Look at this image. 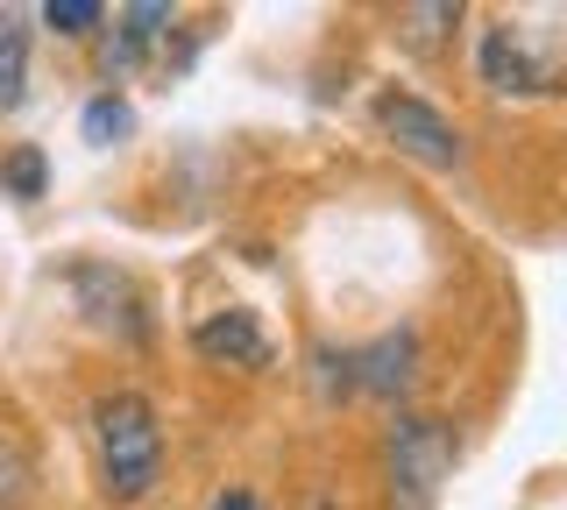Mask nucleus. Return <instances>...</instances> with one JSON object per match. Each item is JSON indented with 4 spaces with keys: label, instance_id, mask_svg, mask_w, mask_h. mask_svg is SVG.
<instances>
[{
    "label": "nucleus",
    "instance_id": "obj_11",
    "mask_svg": "<svg viewBox=\"0 0 567 510\" xmlns=\"http://www.w3.org/2000/svg\"><path fill=\"white\" fill-rule=\"evenodd\" d=\"M43 178H50V170H43V149H29V143L0 164V185H8L14 199H43Z\"/></svg>",
    "mask_w": 567,
    "mask_h": 510
},
{
    "label": "nucleus",
    "instance_id": "obj_12",
    "mask_svg": "<svg viewBox=\"0 0 567 510\" xmlns=\"http://www.w3.org/2000/svg\"><path fill=\"white\" fill-rule=\"evenodd\" d=\"M398 22H404V43H412V50H433L440 29L461 22V8H454V0H433V8H404Z\"/></svg>",
    "mask_w": 567,
    "mask_h": 510
},
{
    "label": "nucleus",
    "instance_id": "obj_15",
    "mask_svg": "<svg viewBox=\"0 0 567 510\" xmlns=\"http://www.w3.org/2000/svg\"><path fill=\"white\" fill-rule=\"evenodd\" d=\"M206 510H262L256 497H248V489H220V497H213Z\"/></svg>",
    "mask_w": 567,
    "mask_h": 510
},
{
    "label": "nucleus",
    "instance_id": "obj_9",
    "mask_svg": "<svg viewBox=\"0 0 567 510\" xmlns=\"http://www.w3.org/2000/svg\"><path fill=\"white\" fill-rule=\"evenodd\" d=\"M22 85H29V37L14 22H0V114L22 107Z\"/></svg>",
    "mask_w": 567,
    "mask_h": 510
},
{
    "label": "nucleus",
    "instance_id": "obj_5",
    "mask_svg": "<svg viewBox=\"0 0 567 510\" xmlns=\"http://www.w3.org/2000/svg\"><path fill=\"white\" fill-rule=\"evenodd\" d=\"M71 291H79V312L106 333H121V341H150V312H142V291L128 284L121 270H106V262H79L71 270Z\"/></svg>",
    "mask_w": 567,
    "mask_h": 510
},
{
    "label": "nucleus",
    "instance_id": "obj_4",
    "mask_svg": "<svg viewBox=\"0 0 567 510\" xmlns=\"http://www.w3.org/2000/svg\"><path fill=\"white\" fill-rule=\"evenodd\" d=\"M377 128L398 143V156H412V164H425V170H454L461 164V128L440 107H425L419 93H390L377 100Z\"/></svg>",
    "mask_w": 567,
    "mask_h": 510
},
{
    "label": "nucleus",
    "instance_id": "obj_6",
    "mask_svg": "<svg viewBox=\"0 0 567 510\" xmlns=\"http://www.w3.org/2000/svg\"><path fill=\"white\" fill-rule=\"evenodd\" d=\"M192 347H199L206 362H227V368H270L277 347L270 333H262L256 312H206L199 326H192Z\"/></svg>",
    "mask_w": 567,
    "mask_h": 510
},
{
    "label": "nucleus",
    "instance_id": "obj_2",
    "mask_svg": "<svg viewBox=\"0 0 567 510\" xmlns=\"http://www.w3.org/2000/svg\"><path fill=\"white\" fill-rule=\"evenodd\" d=\"M454 454H461V439L447 418H425V412L398 418L383 439V510H440Z\"/></svg>",
    "mask_w": 567,
    "mask_h": 510
},
{
    "label": "nucleus",
    "instance_id": "obj_16",
    "mask_svg": "<svg viewBox=\"0 0 567 510\" xmlns=\"http://www.w3.org/2000/svg\"><path fill=\"white\" fill-rule=\"evenodd\" d=\"M298 510H341V503H333V497H312V503H298Z\"/></svg>",
    "mask_w": 567,
    "mask_h": 510
},
{
    "label": "nucleus",
    "instance_id": "obj_14",
    "mask_svg": "<svg viewBox=\"0 0 567 510\" xmlns=\"http://www.w3.org/2000/svg\"><path fill=\"white\" fill-rule=\"evenodd\" d=\"M114 135H128V107H121L114 93H100L93 107H85V143H114Z\"/></svg>",
    "mask_w": 567,
    "mask_h": 510
},
{
    "label": "nucleus",
    "instance_id": "obj_10",
    "mask_svg": "<svg viewBox=\"0 0 567 510\" xmlns=\"http://www.w3.org/2000/svg\"><path fill=\"white\" fill-rule=\"evenodd\" d=\"M29 454H22V439H8L0 433V510H22L29 503Z\"/></svg>",
    "mask_w": 567,
    "mask_h": 510
},
{
    "label": "nucleus",
    "instance_id": "obj_7",
    "mask_svg": "<svg viewBox=\"0 0 567 510\" xmlns=\"http://www.w3.org/2000/svg\"><path fill=\"white\" fill-rule=\"evenodd\" d=\"M171 8L164 0H142V8H121L114 14V43H106V72H135L142 58H150V43L164 37Z\"/></svg>",
    "mask_w": 567,
    "mask_h": 510
},
{
    "label": "nucleus",
    "instance_id": "obj_13",
    "mask_svg": "<svg viewBox=\"0 0 567 510\" xmlns=\"http://www.w3.org/2000/svg\"><path fill=\"white\" fill-rule=\"evenodd\" d=\"M43 22L58 29V37H93V29L106 22V8H100V0H50Z\"/></svg>",
    "mask_w": 567,
    "mask_h": 510
},
{
    "label": "nucleus",
    "instance_id": "obj_3",
    "mask_svg": "<svg viewBox=\"0 0 567 510\" xmlns=\"http://www.w3.org/2000/svg\"><path fill=\"white\" fill-rule=\"evenodd\" d=\"M475 64H483V85H489V93H504V100H546V93H560V50H532V29L525 22H489Z\"/></svg>",
    "mask_w": 567,
    "mask_h": 510
},
{
    "label": "nucleus",
    "instance_id": "obj_1",
    "mask_svg": "<svg viewBox=\"0 0 567 510\" xmlns=\"http://www.w3.org/2000/svg\"><path fill=\"white\" fill-rule=\"evenodd\" d=\"M93 461L106 503H142L164 482V418L142 391H106L93 404Z\"/></svg>",
    "mask_w": 567,
    "mask_h": 510
},
{
    "label": "nucleus",
    "instance_id": "obj_8",
    "mask_svg": "<svg viewBox=\"0 0 567 510\" xmlns=\"http://www.w3.org/2000/svg\"><path fill=\"white\" fill-rule=\"evenodd\" d=\"M404 362H412V333H383L362 355V391H404V376H412Z\"/></svg>",
    "mask_w": 567,
    "mask_h": 510
}]
</instances>
